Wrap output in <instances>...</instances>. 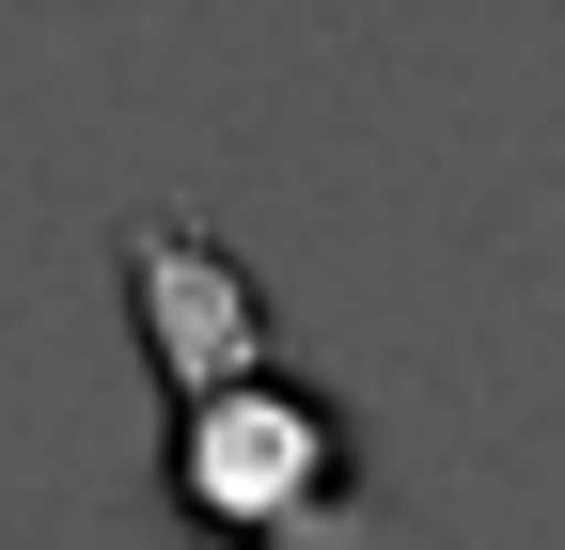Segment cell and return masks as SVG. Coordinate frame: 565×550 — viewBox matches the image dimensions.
Masks as SVG:
<instances>
[{"label": "cell", "instance_id": "cell-1", "mask_svg": "<svg viewBox=\"0 0 565 550\" xmlns=\"http://www.w3.org/2000/svg\"><path fill=\"white\" fill-rule=\"evenodd\" d=\"M158 488L204 550H362L377 488H362V425L299 378V362H252L221 393H173L158 409Z\"/></svg>", "mask_w": 565, "mask_h": 550}, {"label": "cell", "instance_id": "cell-2", "mask_svg": "<svg viewBox=\"0 0 565 550\" xmlns=\"http://www.w3.org/2000/svg\"><path fill=\"white\" fill-rule=\"evenodd\" d=\"M126 330H141V362H158V409L173 393H221L252 362H282V330H267V284L204 236V221H126Z\"/></svg>", "mask_w": 565, "mask_h": 550}]
</instances>
